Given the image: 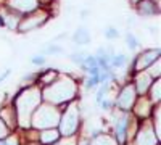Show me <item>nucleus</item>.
I'll list each match as a JSON object with an SVG mask.
<instances>
[{
    "label": "nucleus",
    "instance_id": "nucleus-1",
    "mask_svg": "<svg viewBox=\"0 0 161 145\" xmlns=\"http://www.w3.org/2000/svg\"><path fill=\"white\" fill-rule=\"evenodd\" d=\"M76 94V84L69 77H61L60 81L53 82L44 90V98L52 103H63L68 102Z\"/></svg>",
    "mask_w": 161,
    "mask_h": 145
},
{
    "label": "nucleus",
    "instance_id": "nucleus-2",
    "mask_svg": "<svg viewBox=\"0 0 161 145\" xmlns=\"http://www.w3.org/2000/svg\"><path fill=\"white\" fill-rule=\"evenodd\" d=\"M39 102H40V90L36 89V87L26 89L23 94L16 98V108H18V116H19L21 126H28L29 124V118L34 113Z\"/></svg>",
    "mask_w": 161,
    "mask_h": 145
},
{
    "label": "nucleus",
    "instance_id": "nucleus-3",
    "mask_svg": "<svg viewBox=\"0 0 161 145\" xmlns=\"http://www.w3.org/2000/svg\"><path fill=\"white\" fill-rule=\"evenodd\" d=\"M60 121V113L57 108L50 107V105H45V107H40L34 118H32V126L34 127H52L57 126Z\"/></svg>",
    "mask_w": 161,
    "mask_h": 145
},
{
    "label": "nucleus",
    "instance_id": "nucleus-4",
    "mask_svg": "<svg viewBox=\"0 0 161 145\" xmlns=\"http://www.w3.org/2000/svg\"><path fill=\"white\" fill-rule=\"evenodd\" d=\"M79 124V114H77V107L73 105L66 110L63 120H61V132L63 136H71L74 134V131L77 129Z\"/></svg>",
    "mask_w": 161,
    "mask_h": 145
},
{
    "label": "nucleus",
    "instance_id": "nucleus-5",
    "mask_svg": "<svg viewBox=\"0 0 161 145\" xmlns=\"http://www.w3.org/2000/svg\"><path fill=\"white\" fill-rule=\"evenodd\" d=\"M45 20H47V13L37 11V13H34V15H31V16H28V18H24L23 21H19L18 28H19V31H23V32L34 31V29L39 28V26H42V24L45 23Z\"/></svg>",
    "mask_w": 161,
    "mask_h": 145
},
{
    "label": "nucleus",
    "instance_id": "nucleus-6",
    "mask_svg": "<svg viewBox=\"0 0 161 145\" xmlns=\"http://www.w3.org/2000/svg\"><path fill=\"white\" fill-rule=\"evenodd\" d=\"M134 100H136V89L132 86H126L123 89V92L119 94L116 105L121 110H130V107L134 105Z\"/></svg>",
    "mask_w": 161,
    "mask_h": 145
},
{
    "label": "nucleus",
    "instance_id": "nucleus-7",
    "mask_svg": "<svg viewBox=\"0 0 161 145\" xmlns=\"http://www.w3.org/2000/svg\"><path fill=\"white\" fill-rule=\"evenodd\" d=\"M158 57H159V50H158V48H156V50L143 52L142 55H139V58H137V61H136V70L142 71V70H145V68H148Z\"/></svg>",
    "mask_w": 161,
    "mask_h": 145
},
{
    "label": "nucleus",
    "instance_id": "nucleus-8",
    "mask_svg": "<svg viewBox=\"0 0 161 145\" xmlns=\"http://www.w3.org/2000/svg\"><path fill=\"white\" fill-rule=\"evenodd\" d=\"M158 139L155 137V132L152 127H143L137 136V145H156Z\"/></svg>",
    "mask_w": 161,
    "mask_h": 145
},
{
    "label": "nucleus",
    "instance_id": "nucleus-9",
    "mask_svg": "<svg viewBox=\"0 0 161 145\" xmlns=\"http://www.w3.org/2000/svg\"><path fill=\"white\" fill-rule=\"evenodd\" d=\"M152 76L148 74V73H145V71H142L137 77H136V89H137V92H139V94H145V92H147V89H148L152 84Z\"/></svg>",
    "mask_w": 161,
    "mask_h": 145
},
{
    "label": "nucleus",
    "instance_id": "nucleus-10",
    "mask_svg": "<svg viewBox=\"0 0 161 145\" xmlns=\"http://www.w3.org/2000/svg\"><path fill=\"white\" fill-rule=\"evenodd\" d=\"M139 13L142 16H153L158 13V5H155L153 0H139Z\"/></svg>",
    "mask_w": 161,
    "mask_h": 145
},
{
    "label": "nucleus",
    "instance_id": "nucleus-11",
    "mask_svg": "<svg viewBox=\"0 0 161 145\" xmlns=\"http://www.w3.org/2000/svg\"><path fill=\"white\" fill-rule=\"evenodd\" d=\"M39 0H10V7L19 11H32L36 10Z\"/></svg>",
    "mask_w": 161,
    "mask_h": 145
},
{
    "label": "nucleus",
    "instance_id": "nucleus-12",
    "mask_svg": "<svg viewBox=\"0 0 161 145\" xmlns=\"http://www.w3.org/2000/svg\"><path fill=\"white\" fill-rule=\"evenodd\" d=\"M73 39H74V42H77L79 45H86V44H89V41H90V34H89L87 29L80 28V29H77V31L74 32Z\"/></svg>",
    "mask_w": 161,
    "mask_h": 145
},
{
    "label": "nucleus",
    "instance_id": "nucleus-13",
    "mask_svg": "<svg viewBox=\"0 0 161 145\" xmlns=\"http://www.w3.org/2000/svg\"><path fill=\"white\" fill-rule=\"evenodd\" d=\"M136 113L139 114V116H142V118H145V116H148V113H150V102L147 100V98H140L139 102H137V108H136Z\"/></svg>",
    "mask_w": 161,
    "mask_h": 145
},
{
    "label": "nucleus",
    "instance_id": "nucleus-14",
    "mask_svg": "<svg viewBox=\"0 0 161 145\" xmlns=\"http://www.w3.org/2000/svg\"><path fill=\"white\" fill-rule=\"evenodd\" d=\"M127 124H129L127 118H123V120L118 123V126H116V137H118L119 142H124V139H126V134H127L126 127H127Z\"/></svg>",
    "mask_w": 161,
    "mask_h": 145
},
{
    "label": "nucleus",
    "instance_id": "nucleus-15",
    "mask_svg": "<svg viewBox=\"0 0 161 145\" xmlns=\"http://www.w3.org/2000/svg\"><path fill=\"white\" fill-rule=\"evenodd\" d=\"M58 131H55V129H48V131H45V132H42L40 134V140H42L44 143H52V142H55L57 139H58Z\"/></svg>",
    "mask_w": 161,
    "mask_h": 145
},
{
    "label": "nucleus",
    "instance_id": "nucleus-16",
    "mask_svg": "<svg viewBox=\"0 0 161 145\" xmlns=\"http://www.w3.org/2000/svg\"><path fill=\"white\" fill-rule=\"evenodd\" d=\"M152 89V102H159V92H161V84H159V79H156L155 84L150 86Z\"/></svg>",
    "mask_w": 161,
    "mask_h": 145
},
{
    "label": "nucleus",
    "instance_id": "nucleus-17",
    "mask_svg": "<svg viewBox=\"0 0 161 145\" xmlns=\"http://www.w3.org/2000/svg\"><path fill=\"white\" fill-rule=\"evenodd\" d=\"M159 64H161V61H159V58H156L148 66V71H147V73H148L152 77H158L159 76Z\"/></svg>",
    "mask_w": 161,
    "mask_h": 145
},
{
    "label": "nucleus",
    "instance_id": "nucleus-18",
    "mask_svg": "<svg viewBox=\"0 0 161 145\" xmlns=\"http://www.w3.org/2000/svg\"><path fill=\"white\" fill-rule=\"evenodd\" d=\"M92 145H116V142H114L113 139H110V137L103 136V137H98V139H95Z\"/></svg>",
    "mask_w": 161,
    "mask_h": 145
},
{
    "label": "nucleus",
    "instance_id": "nucleus-19",
    "mask_svg": "<svg viewBox=\"0 0 161 145\" xmlns=\"http://www.w3.org/2000/svg\"><path fill=\"white\" fill-rule=\"evenodd\" d=\"M126 41H127V47L130 48V50H134V48H137V39H136V36H134L132 32H129L127 34V37H126Z\"/></svg>",
    "mask_w": 161,
    "mask_h": 145
},
{
    "label": "nucleus",
    "instance_id": "nucleus-20",
    "mask_svg": "<svg viewBox=\"0 0 161 145\" xmlns=\"http://www.w3.org/2000/svg\"><path fill=\"white\" fill-rule=\"evenodd\" d=\"M5 23H7V26H8V28L10 29H13V28H18V24H19V20L16 18V16H7L5 18Z\"/></svg>",
    "mask_w": 161,
    "mask_h": 145
},
{
    "label": "nucleus",
    "instance_id": "nucleus-21",
    "mask_svg": "<svg viewBox=\"0 0 161 145\" xmlns=\"http://www.w3.org/2000/svg\"><path fill=\"white\" fill-rule=\"evenodd\" d=\"M118 36H119V32H118L114 28H108V29L105 31V37H106V39H116Z\"/></svg>",
    "mask_w": 161,
    "mask_h": 145
},
{
    "label": "nucleus",
    "instance_id": "nucleus-22",
    "mask_svg": "<svg viewBox=\"0 0 161 145\" xmlns=\"http://www.w3.org/2000/svg\"><path fill=\"white\" fill-rule=\"evenodd\" d=\"M71 60H73L74 63H77V64H82V61H84V53H73V55H71Z\"/></svg>",
    "mask_w": 161,
    "mask_h": 145
},
{
    "label": "nucleus",
    "instance_id": "nucleus-23",
    "mask_svg": "<svg viewBox=\"0 0 161 145\" xmlns=\"http://www.w3.org/2000/svg\"><path fill=\"white\" fill-rule=\"evenodd\" d=\"M45 52H47V53H61L63 48L58 47V45H48V48H47Z\"/></svg>",
    "mask_w": 161,
    "mask_h": 145
},
{
    "label": "nucleus",
    "instance_id": "nucleus-24",
    "mask_svg": "<svg viewBox=\"0 0 161 145\" xmlns=\"http://www.w3.org/2000/svg\"><path fill=\"white\" fill-rule=\"evenodd\" d=\"M53 77H55V73H52V71H48L44 77H42V82H45V84H50V81H53Z\"/></svg>",
    "mask_w": 161,
    "mask_h": 145
},
{
    "label": "nucleus",
    "instance_id": "nucleus-25",
    "mask_svg": "<svg viewBox=\"0 0 161 145\" xmlns=\"http://www.w3.org/2000/svg\"><path fill=\"white\" fill-rule=\"evenodd\" d=\"M32 63H34V64H44V63H45V58H44L42 55H36V57L32 58Z\"/></svg>",
    "mask_w": 161,
    "mask_h": 145
},
{
    "label": "nucleus",
    "instance_id": "nucleus-26",
    "mask_svg": "<svg viewBox=\"0 0 161 145\" xmlns=\"http://www.w3.org/2000/svg\"><path fill=\"white\" fill-rule=\"evenodd\" d=\"M7 136V126L3 124V121L0 120V139H3Z\"/></svg>",
    "mask_w": 161,
    "mask_h": 145
},
{
    "label": "nucleus",
    "instance_id": "nucleus-27",
    "mask_svg": "<svg viewBox=\"0 0 161 145\" xmlns=\"http://www.w3.org/2000/svg\"><path fill=\"white\" fill-rule=\"evenodd\" d=\"M156 136L159 137V108H156Z\"/></svg>",
    "mask_w": 161,
    "mask_h": 145
},
{
    "label": "nucleus",
    "instance_id": "nucleus-28",
    "mask_svg": "<svg viewBox=\"0 0 161 145\" xmlns=\"http://www.w3.org/2000/svg\"><path fill=\"white\" fill-rule=\"evenodd\" d=\"M0 145H18L16 139H10L8 142H0Z\"/></svg>",
    "mask_w": 161,
    "mask_h": 145
},
{
    "label": "nucleus",
    "instance_id": "nucleus-29",
    "mask_svg": "<svg viewBox=\"0 0 161 145\" xmlns=\"http://www.w3.org/2000/svg\"><path fill=\"white\" fill-rule=\"evenodd\" d=\"M57 145H74L71 140H64V142H61V143H57Z\"/></svg>",
    "mask_w": 161,
    "mask_h": 145
}]
</instances>
